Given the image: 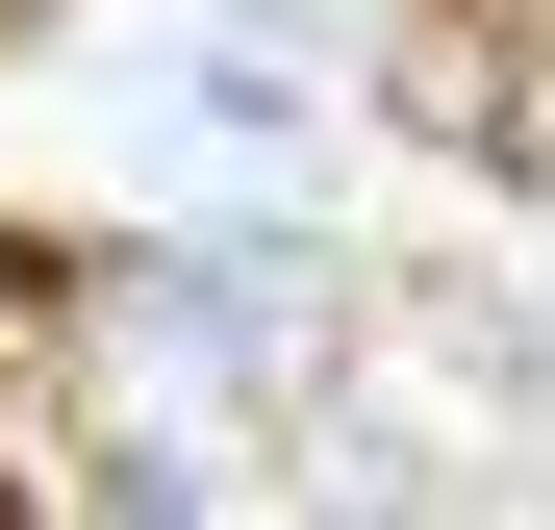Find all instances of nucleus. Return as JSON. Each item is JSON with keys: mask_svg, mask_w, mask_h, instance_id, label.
<instances>
[{"mask_svg": "<svg viewBox=\"0 0 555 530\" xmlns=\"http://www.w3.org/2000/svg\"><path fill=\"white\" fill-rule=\"evenodd\" d=\"M480 152H505V177H555V26H505V102H480Z\"/></svg>", "mask_w": 555, "mask_h": 530, "instance_id": "1", "label": "nucleus"}, {"mask_svg": "<svg viewBox=\"0 0 555 530\" xmlns=\"http://www.w3.org/2000/svg\"><path fill=\"white\" fill-rule=\"evenodd\" d=\"M51 303H76V253H51V228H0V328H51Z\"/></svg>", "mask_w": 555, "mask_h": 530, "instance_id": "2", "label": "nucleus"}]
</instances>
